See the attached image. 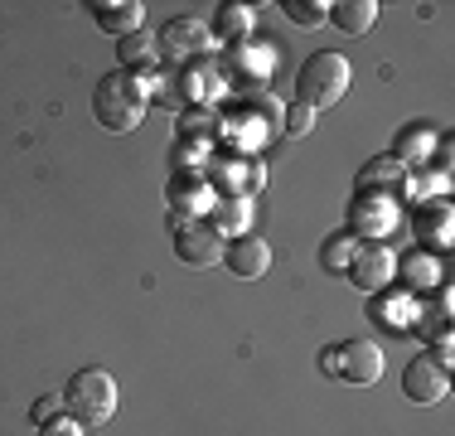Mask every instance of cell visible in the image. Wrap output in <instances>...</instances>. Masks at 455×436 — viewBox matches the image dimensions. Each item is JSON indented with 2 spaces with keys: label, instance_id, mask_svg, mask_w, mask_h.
<instances>
[{
  "label": "cell",
  "instance_id": "7",
  "mask_svg": "<svg viewBox=\"0 0 455 436\" xmlns=\"http://www.w3.org/2000/svg\"><path fill=\"white\" fill-rule=\"evenodd\" d=\"M204 180L213 184L219 199H257V190L267 184V170H262V160L233 150V156H213L209 170H204Z\"/></svg>",
  "mask_w": 455,
  "mask_h": 436
},
{
  "label": "cell",
  "instance_id": "22",
  "mask_svg": "<svg viewBox=\"0 0 455 436\" xmlns=\"http://www.w3.org/2000/svg\"><path fill=\"white\" fill-rule=\"evenodd\" d=\"M378 20V0H334L330 15H324V25H334L339 35H368Z\"/></svg>",
  "mask_w": 455,
  "mask_h": 436
},
{
  "label": "cell",
  "instance_id": "21",
  "mask_svg": "<svg viewBox=\"0 0 455 436\" xmlns=\"http://www.w3.org/2000/svg\"><path fill=\"white\" fill-rule=\"evenodd\" d=\"M116 59H122V69H126V73H150V69H160L156 29H136V35L116 39Z\"/></svg>",
  "mask_w": 455,
  "mask_h": 436
},
{
  "label": "cell",
  "instance_id": "4",
  "mask_svg": "<svg viewBox=\"0 0 455 436\" xmlns=\"http://www.w3.org/2000/svg\"><path fill=\"white\" fill-rule=\"evenodd\" d=\"M344 223H349L344 233L359 238V243H383L403 223V199L397 194H378V190H354L349 209H344Z\"/></svg>",
  "mask_w": 455,
  "mask_h": 436
},
{
  "label": "cell",
  "instance_id": "15",
  "mask_svg": "<svg viewBox=\"0 0 455 436\" xmlns=\"http://www.w3.org/2000/svg\"><path fill=\"white\" fill-rule=\"evenodd\" d=\"M451 392V368H441L431 354H417L411 364L403 368V398L417 402V408H431Z\"/></svg>",
  "mask_w": 455,
  "mask_h": 436
},
{
  "label": "cell",
  "instance_id": "32",
  "mask_svg": "<svg viewBox=\"0 0 455 436\" xmlns=\"http://www.w3.org/2000/svg\"><path fill=\"white\" fill-rule=\"evenodd\" d=\"M59 412H63V392H59V398H39L35 408H29V422H35V427H44V422L59 417Z\"/></svg>",
  "mask_w": 455,
  "mask_h": 436
},
{
  "label": "cell",
  "instance_id": "27",
  "mask_svg": "<svg viewBox=\"0 0 455 436\" xmlns=\"http://www.w3.org/2000/svg\"><path fill=\"white\" fill-rule=\"evenodd\" d=\"M175 136H184V141H213V136H219V112H213V107H180Z\"/></svg>",
  "mask_w": 455,
  "mask_h": 436
},
{
  "label": "cell",
  "instance_id": "11",
  "mask_svg": "<svg viewBox=\"0 0 455 436\" xmlns=\"http://www.w3.org/2000/svg\"><path fill=\"white\" fill-rule=\"evenodd\" d=\"M407 228L421 243V253H446V247L455 243V209L446 199H427V204H417V209L407 214Z\"/></svg>",
  "mask_w": 455,
  "mask_h": 436
},
{
  "label": "cell",
  "instance_id": "12",
  "mask_svg": "<svg viewBox=\"0 0 455 436\" xmlns=\"http://www.w3.org/2000/svg\"><path fill=\"white\" fill-rule=\"evenodd\" d=\"M344 277H349L363 296L387 291V287H393V277H397V253L387 243H359V253H354V262H349Z\"/></svg>",
  "mask_w": 455,
  "mask_h": 436
},
{
  "label": "cell",
  "instance_id": "18",
  "mask_svg": "<svg viewBox=\"0 0 455 436\" xmlns=\"http://www.w3.org/2000/svg\"><path fill=\"white\" fill-rule=\"evenodd\" d=\"M393 287L411 291V296H421V291H436V287H441V262L431 257V253H421V247H411L407 257H397Z\"/></svg>",
  "mask_w": 455,
  "mask_h": 436
},
{
  "label": "cell",
  "instance_id": "31",
  "mask_svg": "<svg viewBox=\"0 0 455 436\" xmlns=\"http://www.w3.org/2000/svg\"><path fill=\"white\" fill-rule=\"evenodd\" d=\"M39 436H88V432H83V422H78V417L59 412L53 422H44V427H39Z\"/></svg>",
  "mask_w": 455,
  "mask_h": 436
},
{
  "label": "cell",
  "instance_id": "28",
  "mask_svg": "<svg viewBox=\"0 0 455 436\" xmlns=\"http://www.w3.org/2000/svg\"><path fill=\"white\" fill-rule=\"evenodd\" d=\"M354 253H359V238H349V233H330L320 243V267L330 271V277H344L349 271V262Z\"/></svg>",
  "mask_w": 455,
  "mask_h": 436
},
{
  "label": "cell",
  "instance_id": "1",
  "mask_svg": "<svg viewBox=\"0 0 455 436\" xmlns=\"http://www.w3.org/2000/svg\"><path fill=\"white\" fill-rule=\"evenodd\" d=\"M150 112V97H146V83H140V73H126V69H112L102 83L92 87V117L97 126L107 131H136L146 122Z\"/></svg>",
  "mask_w": 455,
  "mask_h": 436
},
{
  "label": "cell",
  "instance_id": "30",
  "mask_svg": "<svg viewBox=\"0 0 455 436\" xmlns=\"http://www.w3.org/2000/svg\"><path fill=\"white\" fill-rule=\"evenodd\" d=\"M281 126H286V136H310L315 131V112L310 107H300V102H291V107H281Z\"/></svg>",
  "mask_w": 455,
  "mask_h": 436
},
{
  "label": "cell",
  "instance_id": "9",
  "mask_svg": "<svg viewBox=\"0 0 455 436\" xmlns=\"http://www.w3.org/2000/svg\"><path fill=\"white\" fill-rule=\"evenodd\" d=\"M170 233H175V257L184 267H213V262H223L228 238L209 223V218H184Z\"/></svg>",
  "mask_w": 455,
  "mask_h": 436
},
{
  "label": "cell",
  "instance_id": "23",
  "mask_svg": "<svg viewBox=\"0 0 455 436\" xmlns=\"http://www.w3.org/2000/svg\"><path fill=\"white\" fill-rule=\"evenodd\" d=\"M209 35L223 39V44H243L252 35V5H237V0H223L209 20Z\"/></svg>",
  "mask_w": 455,
  "mask_h": 436
},
{
  "label": "cell",
  "instance_id": "13",
  "mask_svg": "<svg viewBox=\"0 0 455 436\" xmlns=\"http://www.w3.org/2000/svg\"><path fill=\"white\" fill-rule=\"evenodd\" d=\"M368 320L387 335H407V330H417V320H421V301L403 287L373 291V296H368Z\"/></svg>",
  "mask_w": 455,
  "mask_h": 436
},
{
  "label": "cell",
  "instance_id": "14",
  "mask_svg": "<svg viewBox=\"0 0 455 436\" xmlns=\"http://www.w3.org/2000/svg\"><path fill=\"white\" fill-rule=\"evenodd\" d=\"M165 199H170V228H175L184 218H209V209L219 204V194H213V184L204 180V174H170Z\"/></svg>",
  "mask_w": 455,
  "mask_h": 436
},
{
  "label": "cell",
  "instance_id": "16",
  "mask_svg": "<svg viewBox=\"0 0 455 436\" xmlns=\"http://www.w3.org/2000/svg\"><path fill=\"white\" fill-rule=\"evenodd\" d=\"M223 267L233 271L237 281H262L267 271H272V243H262V238H252V233L233 238V243L223 247Z\"/></svg>",
  "mask_w": 455,
  "mask_h": 436
},
{
  "label": "cell",
  "instance_id": "24",
  "mask_svg": "<svg viewBox=\"0 0 455 436\" xmlns=\"http://www.w3.org/2000/svg\"><path fill=\"white\" fill-rule=\"evenodd\" d=\"M446 190H451V170H427V166H411L407 170V184H403V199H417V204H427V199H446Z\"/></svg>",
  "mask_w": 455,
  "mask_h": 436
},
{
  "label": "cell",
  "instance_id": "10",
  "mask_svg": "<svg viewBox=\"0 0 455 436\" xmlns=\"http://www.w3.org/2000/svg\"><path fill=\"white\" fill-rule=\"evenodd\" d=\"M156 44H160V59L189 63V59H209L213 35H209V25H204V20H194V15H175V20H165V25H160Z\"/></svg>",
  "mask_w": 455,
  "mask_h": 436
},
{
  "label": "cell",
  "instance_id": "17",
  "mask_svg": "<svg viewBox=\"0 0 455 436\" xmlns=\"http://www.w3.org/2000/svg\"><path fill=\"white\" fill-rule=\"evenodd\" d=\"M88 15H92V25L112 39H126V35H136V29H146V5H140V0H92Z\"/></svg>",
  "mask_w": 455,
  "mask_h": 436
},
{
  "label": "cell",
  "instance_id": "20",
  "mask_svg": "<svg viewBox=\"0 0 455 436\" xmlns=\"http://www.w3.org/2000/svg\"><path fill=\"white\" fill-rule=\"evenodd\" d=\"M431 150H436V131H431V122H407L393 136V150H387V156L403 160V166L411 170V166H427Z\"/></svg>",
  "mask_w": 455,
  "mask_h": 436
},
{
  "label": "cell",
  "instance_id": "19",
  "mask_svg": "<svg viewBox=\"0 0 455 436\" xmlns=\"http://www.w3.org/2000/svg\"><path fill=\"white\" fill-rule=\"evenodd\" d=\"M403 184H407V166L393 156L363 160L359 174H354V190H378V194H397V199H403Z\"/></svg>",
  "mask_w": 455,
  "mask_h": 436
},
{
  "label": "cell",
  "instance_id": "8",
  "mask_svg": "<svg viewBox=\"0 0 455 436\" xmlns=\"http://www.w3.org/2000/svg\"><path fill=\"white\" fill-rule=\"evenodd\" d=\"M170 78H175L180 107H213L228 93V83H223V73H219V63H213V59L175 63V69H170Z\"/></svg>",
  "mask_w": 455,
  "mask_h": 436
},
{
  "label": "cell",
  "instance_id": "5",
  "mask_svg": "<svg viewBox=\"0 0 455 436\" xmlns=\"http://www.w3.org/2000/svg\"><path fill=\"white\" fill-rule=\"evenodd\" d=\"M320 368L349 388H373L383 378V349L373 340H339L320 354Z\"/></svg>",
  "mask_w": 455,
  "mask_h": 436
},
{
  "label": "cell",
  "instance_id": "3",
  "mask_svg": "<svg viewBox=\"0 0 455 436\" xmlns=\"http://www.w3.org/2000/svg\"><path fill=\"white\" fill-rule=\"evenodd\" d=\"M116 402H122V388L107 368H78L63 388V408L68 417H78L83 427H102V422L116 417Z\"/></svg>",
  "mask_w": 455,
  "mask_h": 436
},
{
  "label": "cell",
  "instance_id": "25",
  "mask_svg": "<svg viewBox=\"0 0 455 436\" xmlns=\"http://www.w3.org/2000/svg\"><path fill=\"white\" fill-rule=\"evenodd\" d=\"M209 223L219 228L223 238H243L247 223H252V199H219L209 209Z\"/></svg>",
  "mask_w": 455,
  "mask_h": 436
},
{
  "label": "cell",
  "instance_id": "2",
  "mask_svg": "<svg viewBox=\"0 0 455 436\" xmlns=\"http://www.w3.org/2000/svg\"><path fill=\"white\" fill-rule=\"evenodd\" d=\"M349 87H354V69H349V59H344V53H334V49L310 53V59L296 69V102L310 107V112L344 102V93H349Z\"/></svg>",
  "mask_w": 455,
  "mask_h": 436
},
{
  "label": "cell",
  "instance_id": "26",
  "mask_svg": "<svg viewBox=\"0 0 455 436\" xmlns=\"http://www.w3.org/2000/svg\"><path fill=\"white\" fill-rule=\"evenodd\" d=\"M213 160V141H184L175 136V146H170V166L175 174H204Z\"/></svg>",
  "mask_w": 455,
  "mask_h": 436
},
{
  "label": "cell",
  "instance_id": "6",
  "mask_svg": "<svg viewBox=\"0 0 455 436\" xmlns=\"http://www.w3.org/2000/svg\"><path fill=\"white\" fill-rule=\"evenodd\" d=\"M281 59V44L276 39H243V44H228V63H223V83L237 87V93H247V87H257L262 78H272Z\"/></svg>",
  "mask_w": 455,
  "mask_h": 436
},
{
  "label": "cell",
  "instance_id": "29",
  "mask_svg": "<svg viewBox=\"0 0 455 436\" xmlns=\"http://www.w3.org/2000/svg\"><path fill=\"white\" fill-rule=\"evenodd\" d=\"M281 10H286L291 25L315 29V25H324V15H330V0H281Z\"/></svg>",
  "mask_w": 455,
  "mask_h": 436
}]
</instances>
